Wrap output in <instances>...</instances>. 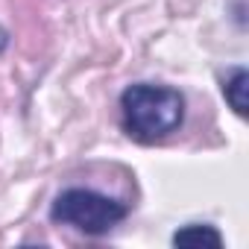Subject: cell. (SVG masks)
Masks as SVG:
<instances>
[{"mask_svg":"<svg viewBox=\"0 0 249 249\" xmlns=\"http://www.w3.org/2000/svg\"><path fill=\"white\" fill-rule=\"evenodd\" d=\"M120 120L132 141L159 144L182 126L185 97L170 85L135 82L120 94Z\"/></svg>","mask_w":249,"mask_h":249,"instance_id":"cell-1","label":"cell"},{"mask_svg":"<svg viewBox=\"0 0 249 249\" xmlns=\"http://www.w3.org/2000/svg\"><path fill=\"white\" fill-rule=\"evenodd\" d=\"M129 208L91 188H68L50 205V220L59 226H71L82 234H106L126 220Z\"/></svg>","mask_w":249,"mask_h":249,"instance_id":"cell-2","label":"cell"},{"mask_svg":"<svg viewBox=\"0 0 249 249\" xmlns=\"http://www.w3.org/2000/svg\"><path fill=\"white\" fill-rule=\"evenodd\" d=\"M246 91H249V73H246V68H229L226 71V76H223V97H226V103L234 108V114H246V106H249V100H246Z\"/></svg>","mask_w":249,"mask_h":249,"instance_id":"cell-3","label":"cell"},{"mask_svg":"<svg viewBox=\"0 0 249 249\" xmlns=\"http://www.w3.org/2000/svg\"><path fill=\"white\" fill-rule=\"evenodd\" d=\"M170 243L173 246H214V249H220L223 246V234L214 226H208V223H188L179 231H173Z\"/></svg>","mask_w":249,"mask_h":249,"instance_id":"cell-4","label":"cell"}]
</instances>
